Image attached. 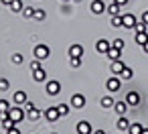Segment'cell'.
I'll return each instance as SVG.
<instances>
[{
  "label": "cell",
  "mask_w": 148,
  "mask_h": 134,
  "mask_svg": "<svg viewBox=\"0 0 148 134\" xmlns=\"http://www.w3.org/2000/svg\"><path fill=\"white\" fill-rule=\"evenodd\" d=\"M49 55H51V49H49L47 45H37V47H35V57H37L39 61L49 59Z\"/></svg>",
  "instance_id": "cell-1"
},
{
  "label": "cell",
  "mask_w": 148,
  "mask_h": 134,
  "mask_svg": "<svg viewBox=\"0 0 148 134\" xmlns=\"http://www.w3.org/2000/svg\"><path fill=\"white\" fill-rule=\"evenodd\" d=\"M8 116H10V118H12V120L18 124V122L25 118V112H23V108H21V106H10V110H8Z\"/></svg>",
  "instance_id": "cell-2"
},
{
  "label": "cell",
  "mask_w": 148,
  "mask_h": 134,
  "mask_svg": "<svg viewBox=\"0 0 148 134\" xmlns=\"http://www.w3.org/2000/svg\"><path fill=\"white\" fill-rule=\"evenodd\" d=\"M71 106H73L75 110L85 108V96H83V93H73V96H71Z\"/></svg>",
  "instance_id": "cell-3"
},
{
  "label": "cell",
  "mask_w": 148,
  "mask_h": 134,
  "mask_svg": "<svg viewBox=\"0 0 148 134\" xmlns=\"http://www.w3.org/2000/svg\"><path fill=\"white\" fill-rule=\"evenodd\" d=\"M45 118H47L49 122H57V120L61 118V114H59V108H57V106H51V108H47V110H45Z\"/></svg>",
  "instance_id": "cell-4"
},
{
  "label": "cell",
  "mask_w": 148,
  "mask_h": 134,
  "mask_svg": "<svg viewBox=\"0 0 148 134\" xmlns=\"http://www.w3.org/2000/svg\"><path fill=\"white\" fill-rule=\"evenodd\" d=\"M122 23H124L126 29H134L136 27V16L132 12H126V14H122Z\"/></svg>",
  "instance_id": "cell-5"
},
{
  "label": "cell",
  "mask_w": 148,
  "mask_h": 134,
  "mask_svg": "<svg viewBox=\"0 0 148 134\" xmlns=\"http://www.w3.org/2000/svg\"><path fill=\"white\" fill-rule=\"evenodd\" d=\"M106 87L112 91V93H116V91H120V79L116 77V75H112L108 81H106Z\"/></svg>",
  "instance_id": "cell-6"
},
{
  "label": "cell",
  "mask_w": 148,
  "mask_h": 134,
  "mask_svg": "<svg viewBox=\"0 0 148 134\" xmlns=\"http://www.w3.org/2000/svg\"><path fill=\"white\" fill-rule=\"evenodd\" d=\"M25 106H27V112H29V120H39V116H41V112H39V110L35 108V104L27 100V104H25Z\"/></svg>",
  "instance_id": "cell-7"
},
{
  "label": "cell",
  "mask_w": 148,
  "mask_h": 134,
  "mask_svg": "<svg viewBox=\"0 0 148 134\" xmlns=\"http://www.w3.org/2000/svg\"><path fill=\"white\" fill-rule=\"evenodd\" d=\"M45 89H47V93H49V96H57V93L61 91V83L53 79V81H49V83H47V87H45Z\"/></svg>",
  "instance_id": "cell-8"
},
{
  "label": "cell",
  "mask_w": 148,
  "mask_h": 134,
  "mask_svg": "<svg viewBox=\"0 0 148 134\" xmlns=\"http://www.w3.org/2000/svg\"><path fill=\"white\" fill-rule=\"evenodd\" d=\"M110 47H112V41H108V39H99V41L95 43V49H97L99 53H108Z\"/></svg>",
  "instance_id": "cell-9"
},
{
  "label": "cell",
  "mask_w": 148,
  "mask_h": 134,
  "mask_svg": "<svg viewBox=\"0 0 148 134\" xmlns=\"http://www.w3.org/2000/svg\"><path fill=\"white\" fill-rule=\"evenodd\" d=\"M77 134H91V124L87 120L77 122Z\"/></svg>",
  "instance_id": "cell-10"
},
{
  "label": "cell",
  "mask_w": 148,
  "mask_h": 134,
  "mask_svg": "<svg viewBox=\"0 0 148 134\" xmlns=\"http://www.w3.org/2000/svg\"><path fill=\"white\" fill-rule=\"evenodd\" d=\"M33 79H35L37 83H43V81L47 79V71H45L43 67H39V69H35V71H33Z\"/></svg>",
  "instance_id": "cell-11"
},
{
  "label": "cell",
  "mask_w": 148,
  "mask_h": 134,
  "mask_svg": "<svg viewBox=\"0 0 148 134\" xmlns=\"http://www.w3.org/2000/svg\"><path fill=\"white\" fill-rule=\"evenodd\" d=\"M89 8H91V12H93V14H101V12L106 10V4L101 2V0H93Z\"/></svg>",
  "instance_id": "cell-12"
},
{
  "label": "cell",
  "mask_w": 148,
  "mask_h": 134,
  "mask_svg": "<svg viewBox=\"0 0 148 134\" xmlns=\"http://www.w3.org/2000/svg\"><path fill=\"white\" fill-rule=\"evenodd\" d=\"M81 55H83V47L81 45L75 43V45L69 47V57H81Z\"/></svg>",
  "instance_id": "cell-13"
},
{
  "label": "cell",
  "mask_w": 148,
  "mask_h": 134,
  "mask_svg": "<svg viewBox=\"0 0 148 134\" xmlns=\"http://www.w3.org/2000/svg\"><path fill=\"white\" fill-rule=\"evenodd\" d=\"M126 102H128L130 106H138V104H140V96H138V91H130V93L126 96Z\"/></svg>",
  "instance_id": "cell-14"
},
{
  "label": "cell",
  "mask_w": 148,
  "mask_h": 134,
  "mask_svg": "<svg viewBox=\"0 0 148 134\" xmlns=\"http://www.w3.org/2000/svg\"><path fill=\"white\" fill-rule=\"evenodd\" d=\"M128 106H130L128 102H116V104H114V110H116L120 116H124V114L128 112Z\"/></svg>",
  "instance_id": "cell-15"
},
{
  "label": "cell",
  "mask_w": 148,
  "mask_h": 134,
  "mask_svg": "<svg viewBox=\"0 0 148 134\" xmlns=\"http://www.w3.org/2000/svg\"><path fill=\"white\" fill-rule=\"evenodd\" d=\"M124 67H126V65H124L120 59H116V61L112 63V73H114V75H120V73L124 71Z\"/></svg>",
  "instance_id": "cell-16"
},
{
  "label": "cell",
  "mask_w": 148,
  "mask_h": 134,
  "mask_svg": "<svg viewBox=\"0 0 148 134\" xmlns=\"http://www.w3.org/2000/svg\"><path fill=\"white\" fill-rule=\"evenodd\" d=\"M12 100H14L16 106H25V104H27V93H25V91H16Z\"/></svg>",
  "instance_id": "cell-17"
},
{
  "label": "cell",
  "mask_w": 148,
  "mask_h": 134,
  "mask_svg": "<svg viewBox=\"0 0 148 134\" xmlns=\"http://www.w3.org/2000/svg\"><path fill=\"white\" fill-rule=\"evenodd\" d=\"M8 110H10V104L6 100H0V118L8 116Z\"/></svg>",
  "instance_id": "cell-18"
},
{
  "label": "cell",
  "mask_w": 148,
  "mask_h": 134,
  "mask_svg": "<svg viewBox=\"0 0 148 134\" xmlns=\"http://www.w3.org/2000/svg\"><path fill=\"white\" fill-rule=\"evenodd\" d=\"M120 53H122V49H116V47H110V51L106 53L112 61H116V59H120Z\"/></svg>",
  "instance_id": "cell-19"
},
{
  "label": "cell",
  "mask_w": 148,
  "mask_h": 134,
  "mask_svg": "<svg viewBox=\"0 0 148 134\" xmlns=\"http://www.w3.org/2000/svg\"><path fill=\"white\" fill-rule=\"evenodd\" d=\"M130 128V122H128V118H126V114L124 116H120V120H118V130H128Z\"/></svg>",
  "instance_id": "cell-20"
},
{
  "label": "cell",
  "mask_w": 148,
  "mask_h": 134,
  "mask_svg": "<svg viewBox=\"0 0 148 134\" xmlns=\"http://www.w3.org/2000/svg\"><path fill=\"white\" fill-rule=\"evenodd\" d=\"M128 130H130V134H142V130H144V128H142V124H140V122H134V124H130V128H128Z\"/></svg>",
  "instance_id": "cell-21"
},
{
  "label": "cell",
  "mask_w": 148,
  "mask_h": 134,
  "mask_svg": "<svg viewBox=\"0 0 148 134\" xmlns=\"http://www.w3.org/2000/svg\"><path fill=\"white\" fill-rule=\"evenodd\" d=\"M120 8H122V6H120L118 2H112V4L108 6V12H110L112 16H116V14H120Z\"/></svg>",
  "instance_id": "cell-22"
},
{
  "label": "cell",
  "mask_w": 148,
  "mask_h": 134,
  "mask_svg": "<svg viewBox=\"0 0 148 134\" xmlns=\"http://www.w3.org/2000/svg\"><path fill=\"white\" fill-rule=\"evenodd\" d=\"M134 39H136V43L142 47V45L148 41V35H146V31H144V33H136V37H134Z\"/></svg>",
  "instance_id": "cell-23"
},
{
  "label": "cell",
  "mask_w": 148,
  "mask_h": 134,
  "mask_svg": "<svg viewBox=\"0 0 148 134\" xmlns=\"http://www.w3.org/2000/svg\"><path fill=\"white\" fill-rule=\"evenodd\" d=\"M35 10H37V8H33V6H25V8H23V16H25V19H33V16H35Z\"/></svg>",
  "instance_id": "cell-24"
},
{
  "label": "cell",
  "mask_w": 148,
  "mask_h": 134,
  "mask_svg": "<svg viewBox=\"0 0 148 134\" xmlns=\"http://www.w3.org/2000/svg\"><path fill=\"white\" fill-rule=\"evenodd\" d=\"M23 8H25V6H23L21 0H14V2L10 4V10H12V12H23Z\"/></svg>",
  "instance_id": "cell-25"
},
{
  "label": "cell",
  "mask_w": 148,
  "mask_h": 134,
  "mask_svg": "<svg viewBox=\"0 0 148 134\" xmlns=\"http://www.w3.org/2000/svg\"><path fill=\"white\" fill-rule=\"evenodd\" d=\"M112 27H114V29H120V27H124V23H122V16H120V14L112 16Z\"/></svg>",
  "instance_id": "cell-26"
},
{
  "label": "cell",
  "mask_w": 148,
  "mask_h": 134,
  "mask_svg": "<svg viewBox=\"0 0 148 134\" xmlns=\"http://www.w3.org/2000/svg\"><path fill=\"white\" fill-rule=\"evenodd\" d=\"M114 98H110V96H106V98H101V106L103 108H114Z\"/></svg>",
  "instance_id": "cell-27"
},
{
  "label": "cell",
  "mask_w": 148,
  "mask_h": 134,
  "mask_svg": "<svg viewBox=\"0 0 148 134\" xmlns=\"http://www.w3.org/2000/svg\"><path fill=\"white\" fill-rule=\"evenodd\" d=\"M33 19H37V21H45V19H47V12H45L43 8H37V10H35V16H33Z\"/></svg>",
  "instance_id": "cell-28"
},
{
  "label": "cell",
  "mask_w": 148,
  "mask_h": 134,
  "mask_svg": "<svg viewBox=\"0 0 148 134\" xmlns=\"http://www.w3.org/2000/svg\"><path fill=\"white\" fill-rule=\"evenodd\" d=\"M146 27H148V23H144V21H140V23H136V27H134V31H136V33H144V31H146Z\"/></svg>",
  "instance_id": "cell-29"
},
{
  "label": "cell",
  "mask_w": 148,
  "mask_h": 134,
  "mask_svg": "<svg viewBox=\"0 0 148 134\" xmlns=\"http://www.w3.org/2000/svg\"><path fill=\"white\" fill-rule=\"evenodd\" d=\"M57 108H59V114H61V118L69 114V106H67V104H57Z\"/></svg>",
  "instance_id": "cell-30"
},
{
  "label": "cell",
  "mask_w": 148,
  "mask_h": 134,
  "mask_svg": "<svg viewBox=\"0 0 148 134\" xmlns=\"http://www.w3.org/2000/svg\"><path fill=\"white\" fill-rule=\"evenodd\" d=\"M120 75H122L124 79H132V75H134V71H132L130 67H124V71H122Z\"/></svg>",
  "instance_id": "cell-31"
},
{
  "label": "cell",
  "mask_w": 148,
  "mask_h": 134,
  "mask_svg": "<svg viewBox=\"0 0 148 134\" xmlns=\"http://www.w3.org/2000/svg\"><path fill=\"white\" fill-rule=\"evenodd\" d=\"M8 85H10V83H8V79L0 77V91H6V89H8Z\"/></svg>",
  "instance_id": "cell-32"
},
{
  "label": "cell",
  "mask_w": 148,
  "mask_h": 134,
  "mask_svg": "<svg viewBox=\"0 0 148 134\" xmlns=\"http://www.w3.org/2000/svg\"><path fill=\"white\" fill-rule=\"evenodd\" d=\"M112 47H116V49H124V41H122V39H114V41H112Z\"/></svg>",
  "instance_id": "cell-33"
},
{
  "label": "cell",
  "mask_w": 148,
  "mask_h": 134,
  "mask_svg": "<svg viewBox=\"0 0 148 134\" xmlns=\"http://www.w3.org/2000/svg\"><path fill=\"white\" fill-rule=\"evenodd\" d=\"M71 67H81V57H71Z\"/></svg>",
  "instance_id": "cell-34"
},
{
  "label": "cell",
  "mask_w": 148,
  "mask_h": 134,
  "mask_svg": "<svg viewBox=\"0 0 148 134\" xmlns=\"http://www.w3.org/2000/svg\"><path fill=\"white\" fill-rule=\"evenodd\" d=\"M12 61H14L16 65H18V63H23V55H21V53H14V55H12Z\"/></svg>",
  "instance_id": "cell-35"
},
{
  "label": "cell",
  "mask_w": 148,
  "mask_h": 134,
  "mask_svg": "<svg viewBox=\"0 0 148 134\" xmlns=\"http://www.w3.org/2000/svg\"><path fill=\"white\" fill-rule=\"evenodd\" d=\"M39 67H41V61H39V59L31 61V69H33V71H35V69H39Z\"/></svg>",
  "instance_id": "cell-36"
},
{
  "label": "cell",
  "mask_w": 148,
  "mask_h": 134,
  "mask_svg": "<svg viewBox=\"0 0 148 134\" xmlns=\"http://www.w3.org/2000/svg\"><path fill=\"white\" fill-rule=\"evenodd\" d=\"M6 134H21V130H18L16 126H12V128H8V130H6Z\"/></svg>",
  "instance_id": "cell-37"
},
{
  "label": "cell",
  "mask_w": 148,
  "mask_h": 134,
  "mask_svg": "<svg viewBox=\"0 0 148 134\" xmlns=\"http://www.w3.org/2000/svg\"><path fill=\"white\" fill-rule=\"evenodd\" d=\"M114 2H118L120 6H126V4H128V0H114Z\"/></svg>",
  "instance_id": "cell-38"
},
{
  "label": "cell",
  "mask_w": 148,
  "mask_h": 134,
  "mask_svg": "<svg viewBox=\"0 0 148 134\" xmlns=\"http://www.w3.org/2000/svg\"><path fill=\"white\" fill-rule=\"evenodd\" d=\"M142 21H144V23H148V10H146V12L142 14Z\"/></svg>",
  "instance_id": "cell-39"
},
{
  "label": "cell",
  "mask_w": 148,
  "mask_h": 134,
  "mask_svg": "<svg viewBox=\"0 0 148 134\" xmlns=\"http://www.w3.org/2000/svg\"><path fill=\"white\" fill-rule=\"evenodd\" d=\"M12 2H14V0H2V4H8V6H10Z\"/></svg>",
  "instance_id": "cell-40"
},
{
  "label": "cell",
  "mask_w": 148,
  "mask_h": 134,
  "mask_svg": "<svg viewBox=\"0 0 148 134\" xmlns=\"http://www.w3.org/2000/svg\"><path fill=\"white\" fill-rule=\"evenodd\" d=\"M142 49H144V51H146V53H148V41H146V43H144V45H142Z\"/></svg>",
  "instance_id": "cell-41"
},
{
  "label": "cell",
  "mask_w": 148,
  "mask_h": 134,
  "mask_svg": "<svg viewBox=\"0 0 148 134\" xmlns=\"http://www.w3.org/2000/svg\"><path fill=\"white\" fill-rule=\"evenodd\" d=\"M93 134H106V132H103V130H95Z\"/></svg>",
  "instance_id": "cell-42"
},
{
  "label": "cell",
  "mask_w": 148,
  "mask_h": 134,
  "mask_svg": "<svg viewBox=\"0 0 148 134\" xmlns=\"http://www.w3.org/2000/svg\"><path fill=\"white\" fill-rule=\"evenodd\" d=\"M142 134H148V130H146V128H144V130H142Z\"/></svg>",
  "instance_id": "cell-43"
},
{
  "label": "cell",
  "mask_w": 148,
  "mask_h": 134,
  "mask_svg": "<svg viewBox=\"0 0 148 134\" xmlns=\"http://www.w3.org/2000/svg\"><path fill=\"white\" fill-rule=\"evenodd\" d=\"M75 2H81V0H75Z\"/></svg>",
  "instance_id": "cell-44"
},
{
  "label": "cell",
  "mask_w": 148,
  "mask_h": 134,
  "mask_svg": "<svg viewBox=\"0 0 148 134\" xmlns=\"http://www.w3.org/2000/svg\"><path fill=\"white\" fill-rule=\"evenodd\" d=\"M63 2H67V0H63Z\"/></svg>",
  "instance_id": "cell-45"
},
{
  "label": "cell",
  "mask_w": 148,
  "mask_h": 134,
  "mask_svg": "<svg viewBox=\"0 0 148 134\" xmlns=\"http://www.w3.org/2000/svg\"><path fill=\"white\" fill-rule=\"evenodd\" d=\"M53 134H55V132H53Z\"/></svg>",
  "instance_id": "cell-46"
}]
</instances>
